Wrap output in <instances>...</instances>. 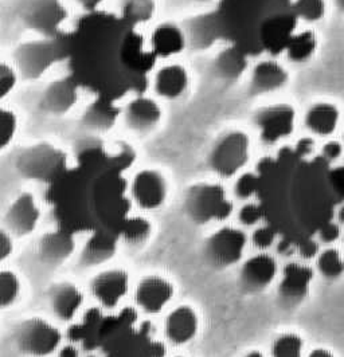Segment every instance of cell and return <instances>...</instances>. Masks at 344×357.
I'll list each match as a JSON object with an SVG mask.
<instances>
[{"label": "cell", "mask_w": 344, "mask_h": 357, "mask_svg": "<svg viewBox=\"0 0 344 357\" xmlns=\"http://www.w3.org/2000/svg\"><path fill=\"white\" fill-rule=\"evenodd\" d=\"M123 109H119L113 101L98 97L85 110L82 120L84 124L93 132H109L116 126L117 117L121 116Z\"/></svg>", "instance_id": "25"}, {"label": "cell", "mask_w": 344, "mask_h": 357, "mask_svg": "<svg viewBox=\"0 0 344 357\" xmlns=\"http://www.w3.org/2000/svg\"><path fill=\"white\" fill-rule=\"evenodd\" d=\"M252 158L250 136L242 129H230L218 137L210 152V168L222 178H237Z\"/></svg>", "instance_id": "3"}, {"label": "cell", "mask_w": 344, "mask_h": 357, "mask_svg": "<svg viewBox=\"0 0 344 357\" xmlns=\"http://www.w3.org/2000/svg\"><path fill=\"white\" fill-rule=\"evenodd\" d=\"M85 11H88L89 14L91 13H97L100 10V6L105 1V0H75Z\"/></svg>", "instance_id": "45"}, {"label": "cell", "mask_w": 344, "mask_h": 357, "mask_svg": "<svg viewBox=\"0 0 344 357\" xmlns=\"http://www.w3.org/2000/svg\"><path fill=\"white\" fill-rule=\"evenodd\" d=\"M193 1L200 3V4H207V3H211V1H214V0H193Z\"/></svg>", "instance_id": "52"}, {"label": "cell", "mask_w": 344, "mask_h": 357, "mask_svg": "<svg viewBox=\"0 0 344 357\" xmlns=\"http://www.w3.org/2000/svg\"><path fill=\"white\" fill-rule=\"evenodd\" d=\"M84 304V294L72 282H59L50 291V306L57 319L70 321Z\"/></svg>", "instance_id": "22"}, {"label": "cell", "mask_w": 344, "mask_h": 357, "mask_svg": "<svg viewBox=\"0 0 344 357\" xmlns=\"http://www.w3.org/2000/svg\"><path fill=\"white\" fill-rule=\"evenodd\" d=\"M299 254L303 259L308 261V259H316L319 255V243L315 239H306L303 243H300L299 246Z\"/></svg>", "instance_id": "43"}, {"label": "cell", "mask_w": 344, "mask_h": 357, "mask_svg": "<svg viewBox=\"0 0 344 357\" xmlns=\"http://www.w3.org/2000/svg\"><path fill=\"white\" fill-rule=\"evenodd\" d=\"M200 317L190 305H179L172 309L164 321V335L174 345H186L197 337Z\"/></svg>", "instance_id": "18"}, {"label": "cell", "mask_w": 344, "mask_h": 357, "mask_svg": "<svg viewBox=\"0 0 344 357\" xmlns=\"http://www.w3.org/2000/svg\"><path fill=\"white\" fill-rule=\"evenodd\" d=\"M334 3H335V6H336L341 11H343L344 13V0H334Z\"/></svg>", "instance_id": "51"}, {"label": "cell", "mask_w": 344, "mask_h": 357, "mask_svg": "<svg viewBox=\"0 0 344 357\" xmlns=\"http://www.w3.org/2000/svg\"><path fill=\"white\" fill-rule=\"evenodd\" d=\"M250 241L257 250H268L277 241V231L273 229L272 226H268V225L257 226L254 229Z\"/></svg>", "instance_id": "39"}, {"label": "cell", "mask_w": 344, "mask_h": 357, "mask_svg": "<svg viewBox=\"0 0 344 357\" xmlns=\"http://www.w3.org/2000/svg\"><path fill=\"white\" fill-rule=\"evenodd\" d=\"M343 140H344V130H343Z\"/></svg>", "instance_id": "53"}, {"label": "cell", "mask_w": 344, "mask_h": 357, "mask_svg": "<svg viewBox=\"0 0 344 357\" xmlns=\"http://www.w3.org/2000/svg\"><path fill=\"white\" fill-rule=\"evenodd\" d=\"M290 82V73L284 65L268 58L258 61L250 69L249 91L253 96H268L284 89Z\"/></svg>", "instance_id": "16"}, {"label": "cell", "mask_w": 344, "mask_h": 357, "mask_svg": "<svg viewBox=\"0 0 344 357\" xmlns=\"http://www.w3.org/2000/svg\"><path fill=\"white\" fill-rule=\"evenodd\" d=\"M129 275L123 268H108L98 273L91 282V293L94 300L107 307L114 309L127 297Z\"/></svg>", "instance_id": "12"}, {"label": "cell", "mask_w": 344, "mask_h": 357, "mask_svg": "<svg viewBox=\"0 0 344 357\" xmlns=\"http://www.w3.org/2000/svg\"><path fill=\"white\" fill-rule=\"evenodd\" d=\"M260 184L261 176L258 175V172L244 171L236 178L233 185V194L238 200L250 202V199L255 197V194L258 192Z\"/></svg>", "instance_id": "33"}, {"label": "cell", "mask_w": 344, "mask_h": 357, "mask_svg": "<svg viewBox=\"0 0 344 357\" xmlns=\"http://www.w3.org/2000/svg\"><path fill=\"white\" fill-rule=\"evenodd\" d=\"M317 50V36L312 30L294 33L285 47V55L292 63H307Z\"/></svg>", "instance_id": "27"}, {"label": "cell", "mask_w": 344, "mask_h": 357, "mask_svg": "<svg viewBox=\"0 0 344 357\" xmlns=\"http://www.w3.org/2000/svg\"><path fill=\"white\" fill-rule=\"evenodd\" d=\"M341 235H342L341 225L336 223V222H328L326 225H323L317 232L319 241L322 243H326V245L335 243L341 238Z\"/></svg>", "instance_id": "40"}, {"label": "cell", "mask_w": 344, "mask_h": 357, "mask_svg": "<svg viewBox=\"0 0 344 357\" xmlns=\"http://www.w3.org/2000/svg\"><path fill=\"white\" fill-rule=\"evenodd\" d=\"M40 210L36 197L31 194H20L10 206L6 222L10 231L17 236H26L36 230Z\"/></svg>", "instance_id": "21"}, {"label": "cell", "mask_w": 344, "mask_h": 357, "mask_svg": "<svg viewBox=\"0 0 344 357\" xmlns=\"http://www.w3.org/2000/svg\"><path fill=\"white\" fill-rule=\"evenodd\" d=\"M316 268L326 280H339L344 274L343 255L341 254V251L334 248L320 251L316 258Z\"/></svg>", "instance_id": "29"}, {"label": "cell", "mask_w": 344, "mask_h": 357, "mask_svg": "<svg viewBox=\"0 0 344 357\" xmlns=\"http://www.w3.org/2000/svg\"><path fill=\"white\" fill-rule=\"evenodd\" d=\"M184 29L188 47L197 52L207 50L218 42L225 40V31L217 10L190 19Z\"/></svg>", "instance_id": "17"}, {"label": "cell", "mask_w": 344, "mask_h": 357, "mask_svg": "<svg viewBox=\"0 0 344 357\" xmlns=\"http://www.w3.org/2000/svg\"><path fill=\"white\" fill-rule=\"evenodd\" d=\"M61 339L58 328L39 317L20 322L15 331V344L26 356H50L59 349Z\"/></svg>", "instance_id": "4"}, {"label": "cell", "mask_w": 344, "mask_h": 357, "mask_svg": "<svg viewBox=\"0 0 344 357\" xmlns=\"http://www.w3.org/2000/svg\"><path fill=\"white\" fill-rule=\"evenodd\" d=\"M113 252V246L107 238H94L89 242V245L85 248L84 252V262L85 264H98L103 262L110 257Z\"/></svg>", "instance_id": "37"}, {"label": "cell", "mask_w": 344, "mask_h": 357, "mask_svg": "<svg viewBox=\"0 0 344 357\" xmlns=\"http://www.w3.org/2000/svg\"><path fill=\"white\" fill-rule=\"evenodd\" d=\"M20 129L19 114L13 107H1V135H0V149L6 151L15 142Z\"/></svg>", "instance_id": "32"}, {"label": "cell", "mask_w": 344, "mask_h": 357, "mask_svg": "<svg viewBox=\"0 0 344 357\" xmlns=\"http://www.w3.org/2000/svg\"><path fill=\"white\" fill-rule=\"evenodd\" d=\"M293 10L297 19L316 23L324 18L326 0H293Z\"/></svg>", "instance_id": "35"}, {"label": "cell", "mask_w": 344, "mask_h": 357, "mask_svg": "<svg viewBox=\"0 0 344 357\" xmlns=\"http://www.w3.org/2000/svg\"><path fill=\"white\" fill-rule=\"evenodd\" d=\"M336 219H338V223H339L341 226H344V203L341 206V207H338V211H336Z\"/></svg>", "instance_id": "49"}, {"label": "cell", "mask_w": 344, "mask_h": 357, "mask_svg": "<svg viewBox=\"0 0 344 357\" xmlns=\"http://www.w3.org/2000/svg\"><path fill=\"white\" fill-rule=\"evenodd\" d=\"M74 243L65 234H49L40 241L39 252L47 262H62L72 254Z\"/></svg>", "instance_id": "28"}, {"label": "cell", "mask_w": 344, "mask_h": 357, "mask_svg": "<svg viewBox=\"0 0 344 357\" xmlns=\"http://www.w3.org/2000/svg\"><path fill=\"white\" fill-rule=\"evenodd\" d=\"M175 357H184V356H175Z\"/></svg>", "instance_id": "54"}, {"label": "cell", "mask_w": 344, "mask_h": 357, "mask_svg": "<svg viewBox=\"0 0 344 357\" xmlns=\"http://www.w3.org/2000/svg\"><path fill=\"white\" fill-rule=\"evenodd\" d=\"M174 285L160 275L144 277L135 290V303L147 313L158 314L174 298Z\"/></svg>", "instance_id": "15"}, {"label": "cell", "mask_w": 344, "mask_h": 357, "mask_svg": "<svg viewBox=\"0 0 344 357\" xmlns=\"http://www.w3.org/2000/svg\"><path fill=\"white\" fill-rule=\"evenodd\" d=\"M315 151V140L312 137H303L294 145L293 153L300 159H308Z\"/></svg>", "instance_id": "42"}, {"label": "cell", "mask_w": 344, "mask_h": 357, "mask_svg": "<svg viewBox=\"0 0 344 357\" xmlns=\"http://www.w3.org/2000/svg\"><path fill=\"white\" fill-rule=\"evenodd\" d=\"M253 126L265 145H276L290 137L296 128V110L290 104L260 107L253 114Z\"/></svg>", "instance_id": "5"}, {"label": "cell", "mask_w": 344, "mask_h": 357, "mask_svg": "<svg viewBox=\"0 0 344 357\" xmlns=\"http://www.w3.org/2000/svg\"><path fill=\"white\" fill-rule=\"evenodd\" d=\"M13 249H14V243H13L11 234L3 230L0 232V258H1V261H4L8 255L13 254Z\"/></svg>", "instance_id": "44"}, {"label": "cell", "mask_w": 344, "mask_h": 357, "mask_svg": "<svg viewBox=\"0 0 344 357\" xmlns=\"http://www.w3.org/2000/svg\"><path fill=\"white\" fill-rule=\"evenodd\" d=\"M278 0H219L218 15L225 39L250 55L261 53L260 38Z\"/></svg>", "instance_id": "1"}, {"label": "cell", "mask_w": 344, "mask_h": 357, "mask_svg": "<svg viewBox=\"0 0 344 357\" xmlns=\"http://www.w3.org/2000/svg\"><path fill=\"white\" fill-rule=\"evenodd\" d=\"M152 91L158 100L177 101L191 86V75L188 69L179 62H167L152 77Z\"/></svg>", "instance_id": "11"}, {"label": "cell", "mask_w": 344, "mask_h": 357, "mask_svg": "<svg viewBox=\"0 0 344 357\" xmlns=\"http://www.w3.org/2000/svg\"><path fill=\"white\" fill-rule=\"evenodd\" d=\"M341 120V112L334 104L317 102L308 107L304 114V126L317 137L332 136Z\"/></svg>", "instance_id": "23"}, {"label": "cell", "mask_w": 344, "mask_h": 357, "mask_svg": "<svg viewBox=\"0 0 344 357\" xmlns=\"http://www.w3.org/2000/svg\"><path fill=\"white\" fill-rule=\"evenodd\" d=\"M313 278V270L299 264L290 262L284 270L278 284V296L285 304H299L308 296L309 286Z\"/></svg>", "instance_id": "20"}, {"label": "cell", "mask_w": 344, "mask_h": 357, "mask_svg": "<svg viewBox=\"0 0 344 357\" xmlns=\"http://www.w3.org/2000/svg\"><path fill=\"white\" fill-rule=\"evenodd\" d=\"M156 13V0H121L120 3V18L133 29L148 24Z\"/></svg>", "instance_id": "26"}, {"label": "cell", "mask_w": 344, "mask_h": 357, "mask_svg": "<svg viewBox=\"0 0 344 357\" xmlns=\"http://www.w3.org/2000/svg\"><path fill=\"white\" fill-rule=\"evenodd\" d=\"M184 210L198 225L222 222L233 214L234 204L219 183L194 184L184 197Z\"/></svg>", "instance_id": "2"}, {"label": "cell", "mask_w": 344, "mask_h": 357, "mask_svg": "<svg viewBox=\"0 0 344 357\" xmlns=\"http://www.w3.org/2000/svg\"><path fill=\"white\" fill-rule=\"evenodd\" d=\"M343 155V145L339 142L331 140L323 145L322 148V159L326 162H334L339 160Z\"/></svg>", "instance_id": "41"}, {"label": "cell", "mask_w": 344, "mask_h": 357, "mask_svg": "<svg viewBox=\"0 0 344 357\" xmlns=\"http://www.w3.org/2000/svg\"><path fill=\"white\" fill-rule=\"evenodd\" d=\"M244 357H267L262 352H260V351H250V352H248L246 355Z\"/></svg>", "instance_id": "50"}, {"label": "cell", "mask_w": 344, "mask_h": 357, "mask_svg": "<svg viewBox=\"0 0 344 357\" xmlns=\"http://www.w3.org/2000/svg\"><path fill=\"white\" fill-rule=\"evenodd\" d=\"M264 215L265 213L261 204L245 202L238 210V220L244 227H257L261 223Z\"/></svg>", "instance_id": "38"}, {"label": "cell", "mask_w": 344, "mask_h": 357, "mask_svg": "<svg viewBox=\"0 0 344 357\" xmlns=\"http://www.w3.org/2000/svg\"><path fill=\"white\" fill-rule=\"evenodd\" d=\"M168 191V180L158 169H140L130 181V197L145 211H155L163 207Z\"/></svg>", "instance_id": "9"}, {"label": "cell", "mask_w": 344, "mask_h": 357, "mask_svg": "<svg viewBox=\"0 0 344 357\" xmlns=\"http://www.w3.org/2000/svg\"><path fill=\"white\" fill-rule=\"evenodd\" d=\"M20 296L19 277L11 270H3L0 274V301L1 307L13 306Z\"/></svg>", "instance_id": "34"}, {"label": "cell", "mask_w": 344, "mask_h": 357, "mask_svg": "<svg viewBox=\"0 0 344 357\" xmlns=\"http://www.w3.org/2000/svg\"><path fill=\"white\" fill-rule=\"evenodd\" d=\"M214 69L222 81L237 82L249 70V55L229 45L214 59Z\"/></svg>", "instance_id": "24"}, {"label": "cell", "mask_w": 344, "mask_h": 357, "mask_svg": "<svg viewBox=\"0 0 344 357\" xmlns=\"http://www.w3.org/2000/svg\"><path fill=\"white\" fill-rule=\"evenodd\" d=\"M121 117L129 132L136 135H148L162 126L163 107L156 97L136 94L123 107Z\"/></svg>", "instance_id": "8"}, {"label": "cell", "mask_w": 344, "mask_h": 357, "mask_svg": "<svg viewBox=\"0 0 344 357\" xmlns=\"http://www.w3.org/2000/svg\"><path fill=\"white\" fill-rule=\"evenodd\" d=\"M277 261L268 252L250 257L241 268L239 282L246 293H261L272 285L277 277Z\"/></svg>", "instance_id": "13"}, {"label": "cell", "mask_w": 344, "mask_h": 357, "mask_svg": "<svg viewBox=\"0 0 344 357\" xmlns=\"http://www.w3.org/2000/svg\"><path fill=\"white\" fill-rule=\"evenodd\" d=\"M58 357H80V351L75 345L68 344L58 349Z\"/></svg>", "instance_id": "46"}, {"label": "cell", "mask_w": 344, "mask_h": 357, "mask_svg": "<svg viewBox=\"0 0 344 357\" xmlns=\"http://www.w3.org/2000/svg\"><path fill=\"white\" fill-rule=\"evenodd\" d=\"M152 232V225L143 216H132L126 220L123 227V239L130 246H139L148 241Z\"/></svg>", "instance_id": "31"}, {"label": "cell", "mask_w": 344, "mask_h": 357, "mask_svg": "<svg viewBox=\"0 0 344 357\" xmlns=\"http://www.w3.org/2000/svg\"><path fill=\"white\" fill-rule=\"evenodd\" d=\"M78 102V84L72 77L59 78L42 93L40 107L52 116L68 114Z\"/></svg>", "instance_id": "19"}, {"label": "cell", "mask_w": 344, "mask_h": 357, "mask_svg": "<svg viewBox=\"0 0 344 357\" xmlns=\"http://www.w3.org/2000/svg\"><path fill=\"white\" fill-rule=\"evenodd\" d=\"M148 46L156 59H172L181 55L188 47L184 26L172 20L159 23L149 36Z\"/></svg>", "instance_id": "14"}, {"label": "cell", "mask_w": 344, "mask_h": 357, "mask_svg": "<svg viewBox=\"0 0 344 357\" xmlns=\"http://www.w3.org/2000/svg\"><path fill=\"white\" fill-rule=\"evenodd\" d=\"M248 236L241 229L226 226L213 232L204 245L206 261L216 268L234 266L246 249Z\"/></svg>", "instance_id": "6"}, {"label": "cell", "mask_w": 344, "mask_h": 357, "mask_svg": "<svg viewBox=\"0 0 344 357\" xmlns=\"http://www.w3.org/2000/svg\"><path fill=\"white\" fill-rule=\"evenodd\" d=\"M307 357H335L334 354L327 348H315L312 349Z\"/></svg>", "instance_id": "48"}, {"label": "cell", "mask_w": 344, "mask_h": 357, "mask_svg": "<svg viewBox=\"0 0 344 357\" xmlns=\"http://www.w3.org/2000/svg\"><path fill=\"white\" fill-rule=\"evenodd\" d=\"M66 52L54 39L30 40L20 45L15 54V65L19 73L30 79L42 77L55 65L61 54Z\"/></svg>", "instance_id": "7"}, {"label": "cell", "mask_w": 344, "mask_h": 357, "mask_svg": "<svg viewBox=\"0 0 344 357\" xmlns=\"http://www.w3.org/2000/svg\"><path fill=\"white\" fill-rule=\"evenodd\" d=\"M277 249H278V252L283 254V255H290V254L293 252V246H292V243H290V241H287V239H283V241L278 243Z\"/></svg>", "instance_id": "47"}, {"label": "cell", "mask_w": 344, "mask_h": 357, "mask_svg": "<svg viewBox=\"0 0 344 357\" xmlns=\"http://www.w3.org/2000/svg\"><path fill=\"white\" fill-rule=\"evenodd\" d=\"M66 17V8L61 0H26L22 7L23 22L46 36L57 33Z\"/></svg>", "instance_id": "10"}, {"label": "cell", "mask_w": 344, "mask_h": 357, "mask_svg": "<svg viewBox=\"0 0 344 357\" xmlns=\"http://www.w3.org/2000/svg\"><path fill=\"white\" fill-rule=\"evenodd\" d=\"M18 68L13 62L1 61L0 65V98L6 100L10 94L17 89L19 82Z\"/></svg>", "instance_id": "36"}, {"label": "cell", "mask_w": 344, "mask_h": 357, "mask_svg": "<svg viewBox=\"0 0 344 357\" xmlns=\"http://www.w3.org/2000/svg\"><path fill=\"white\" fill-rule=\"evenodd\" d=\"M304 340L293 332L278 335L271 347L272 357H303Z\"/></svg>", "instance_id": "30"}]
</instances>
